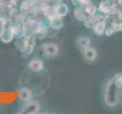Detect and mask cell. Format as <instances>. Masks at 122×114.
Masks as SVG:
<instances>
[{
  "mask_svg": "<svg viewBox=\"0 0 122 114\" xmlns=\"http://www.w3.org/2000/svg\"><path fill=\"white\" fill-rule=\"evenodd\" d=\"M28 69L32 72H40L44 68V61L40 59L34 58L30 60L28 65Z\"/></svg>",
  "mask_w": 122,
  "mask_h": 114,
  "instance_id": "5b68a950",
  "label": "cell"
},
{
  "mask_svg": "<svg viewBox=\"0 0 122 114\" xmlns=\"http://www.w3.org/2000/svg\"><path fill=\"white\" fill-rule=\"evenodd\" d=\"M83 9L85 11L86 14L88 15H94L95 14V12H96V11H97L96 7H95V5L92 2L84 6Z\"/></svg>",
  "mask_w": 122,
  "mask_h": 114,
  "instance_id": "5bb4252c",
  "label": "cell"
},
{
  "mask_svg": "<svg viewBox=\"0 0 122 114\" xmlns=\"http://www.w3.org/2000/svg\"><path fill=\"white\" fill-rule=\"evenodd\" d=\"M76 44L82 50L85 48L91 46V39L89 37L85 35L77 37V38L76 39Z\"/></svg>",
  "mask_w": 122,
  "mask_h": 114,
  "instance_id": "8fae6325",
  "label": "cell"
},
{
  "mask_svg": "<svg viewBox=\"0 0 122 114\" xmlns=\"http://www.w3.org/2000/svg\"><path fill=\"white\" fill-rule=\"evenodd\" d=\"M92 30L94 33L98 36H102L105 32V22L104 17L101 15H96V21H95L92 26Z\"/></svg>",
  "mask_w": 122,
  "mask_h": 114,
  "instance_id": "3957f363",
  "label": "cell"
},
{
  "mask_svg": "<svg viewBox=\"0 0 122 114\" xmlns=\"http://www.w3.org/2000/svg\"><path fill=\"white\" fill-rule=\"evenodd\" d=\"M10 28H11V30H12L15 36L18 35V34L21 32V26L18 24H15L11 25V26H10Z\"/></svg>",
  "mask_w": 122,
  "mask_h": 114,
  "instance_id": "e0dca14e",
  "label": "cell"
},
{
  "mask_svg": "<svg viewBox=\"0 0 122 114\" xmlns=\"http://www.w3.org/2000/svg\"><path fill=\"white\" fill-rule=\"evenodd\" d=\"M114 5L117 7H122V0H111Z\"/></svg>",
  "mask_w": 122,
  "mask_h": 114,
  "instance_id": "d6986e66",
  "label": "cell"
},
{
  "mask_svg": "<svg viewBox=\"0 0 122 114\" xmlns=\"http://www.w3.org/2000/svg\"><path fill=\"white\" fill-rule=\"evenodd\" d=\"M34 50V43L29 36L23 37L21 42V51L25 55L30 54Z\"/></svg>",
  "mask_w": 122,
  "mask_h": 114,
  "instance_id": "277c9868",
  "label": "cell"
},
{
  "mask_svg": "<svg viewBox=\"0 0 122 114\" xmlns=\"http://www.w3.org/2000/svg\"><path fill=\"white\" fill-rule=\"evenodd\" d=\"M44 55L47 57H54L58 55L60 49L58 45L53 42H46L42 45Z\"/></svg>",
  "mask_w": 122,
  "mask_h": 114,
  "instance_id": "7a4b0ae2",
  "label": "cell"
},
{
  "mask_svg": "<svg viewBox=\"0 0 122 114\" xmlns=\"http://www.w3.org/2000/svg\"><path fill=\"white\" fill-rule=\"evenodd\" d=\"M73 2L75 4H77V5L85 6L91 2V0H72V2Z\"/></svg>",
  "mask_w": 122,
  "mask_h": 114,
  "instance_id": "ac0fdd59",
  "label": "cell"
},
{
  "mask_svg": "<svg viewBox=\"0 0 122 114\" xmlns=\"http://www.w3.org/2000/svg\"><path fill=\"white\" fill-rule=\"evenodd\" d=\"M82 52H83L84 58L87 61H89V62H93V61H95L97 59L98 52L96 49L95 47H91V46L82 49Z\"/></svg>",
  "mask_w": 122,
  "mask_h": 114,
  "instance_id": "9c48e42d",
  "label": "cell"
},
{
  "mask_svg": "<svg viewBox=\"0 0 122 114\" xmlns=\"http://www.w3.org/2000/svg\"><path fill=\"white\" fill-rule=\"evenodd\" d=\"M113 81L118 89H122V72L117 73L113 78Z\"/></svg>",
  "mask_w": 122,
  "mask_h": 114,
  "instance_id": "9a60e30c",
  "label": "cell"
},
{
  "mask_svg": "<svg viewBox=\"0 0 122 114\" xmlns=\"http://www.w3.org/2000/svg\"><path fill=\"white\" fill-rule=\"evenodd\" d=\"M53 12L54 14L60 17H65L68 13V7L66 5L60 3L54 6L53 9Z\"/></svg>",
  "mask_w": 122,
  "mask_h": 114,
  "instance_id": "7c38bea8",
  "label": "cell"
},
{
  "mask_svg": "<svg viewBox=\"0 0 122 114\" xmlns=\"http://www.w3.org/2000/svg\"><path fill=\"white\" fill-rule=\"evenodd\" d=\"M117 90L118 88L114 84L113 78L107 82L105 88V101L107 106L113 107L117 104L119 101Z\"/></svg>",
  "mask_w": 122,
  "mask_h": 114,
  "instance_id": "6da1fadb",
  "label": "cell"
},
{
  "mask_svg": "<svg viewBox=\"0 0 122 114\" xmlns=\"http://www.w3.org/2000/svg\"><path fill=\"white\" fill-rule=\"evenodd\" d=\"M33 97V91L28 87H22L19 91L18 98L23 102H28L32 100Z\"/></svg>",
  "mask_w": 122,
  "mask_h": 114,
  "instance_id": "30bf717a",
  "label": "cell"
},
{
  "mask_svg": "<svg viewBox=\"0 0 122 114\" xmlns=\"http://www.w3.org/2000/svg\"><path fill=\"white\" fill-rule=\"evenodd\" d=\"M74 17L77 19L78 21H84L85 19L86 18L87 15L82 8L77 7V8H76L74 10Z\"/></svg>",
  "mask_w": 122,
  "mask_h": 114,
  "instance_id": "4fadbf2b",
  "label": "cell"
},
{
  "mask_svg": "<svg viewBox=\"0 0 122 114\" xmlns=\"http://www.w3.org/2000/svg\"><path fill=\"white\" fill-rule=\"evenodd\" d=\"M109 28L113 30L114 33L122 31V22L114 21L110 24Z\"/></svg>",
  "mask_w": 122,
  "mask_h": 114,
  "instance_id": "2e32d148",
  "label": "cell"
},
{
  "mask_svg": "<svg viewBox=\"0 0 122 114\" xmlns=\"http://www.w3.org/2000/svg\"><path fill=\"white\" fill-rule=\"evenodd\" d=\"M26 103L27 104L24 106V109H23L24 113L34 114L39 112V110L41 109V105L38 102L30 100Z\"/></svg>",
  "mask_w": 122,
  "mask_h": 114,
  "instance_id": "52a82bcc",
  "label": "cell"
},
{
  "mask_svg": "<svg viewBox=\"0 0 122 114\" xmlns=\"http://www.w3.org/2000/svg\"><path fill=\"white\" fill-rule=\"evenodd\" d=\"M49 24L51 28L55 30H59L63 27V21L62 17L57 16V15L52 14L49 16Z\"/></svg>",
  "mask_w": 122,
  "mask_h": 114,
  "instance_id": "ba28073f",
  "label": "cell"
},
{
  "mask_svg": "<svg viewBox=\"0 0 122 114\" xmlns=\"http://www.w3.org/2000/svg\"><path fill=\"white\" fill-rule=\"evenodd\" d=\"M14 33L11 30L10 26L8 28H3L0 31V40L4 43H9L14 39Z\"/></svg>",
  "mask_w": 122,
  "mask_h": 114,
  "instance_id": "8992f818",
  "label": "cell"
}]
</instances>
